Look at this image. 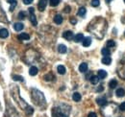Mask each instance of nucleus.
Returning <instances> with one entry per match:
<instances>
[{
	"instance_id": "obj_11",
	"label": "nucleus",
	"mask_w": 125,
	"mask_h": 117,
	"mask_svg": "<svg viewBox=\"0 0 125 117\" xmlns=\"http://www.w3.org/2000/svg\"><path fill=\"white\" fill-rule=\"evenodd\" d=\"M0 22H3V23H7V22H8L7 15H6L4 10H3L1 7H0Z\"/></svg>"
},
{
	"instance_id": "obj_41",
	"label": "nucleus",
	"mask_w": 125,
	"mask_h": 117,
	"mask_svg": "<svg viewBox=\"0 0 125 117\" xmlns=\"http://www.w3.org/2000/svg\"><path fill=\"white\" fill-rule=\"evenodd\" d=\"M33 1H34V0H23V3H24L25 5H29V4H31Z\"/></svg>"
},
{
	"instance_id": "obj_43",
	"label": "nucleus",
	"mask_w": 125,
	"mask_h": 117,
	"mask_svg": "<svg viewBox=\"0 0 125 117\" xmlns=\"http://www.w3.org/2000/svg\"><path fill=\"white\" fill-rule=\"evenodd\" d=\"M70 23L71 24H76L77 23V20L75 18H70Z\"/></svg>"
},
{
	"instance_id": "obj_34",
	"label": "nucleus",
	"mask_w": 125,
	"mask_h": 117,
	"mask_svg": "<svg viewBox=\"0 0 125 117\" xmlns=\"http://www.w3.org/2000/svg\"><path fill=\"white\" fill-rule=\"evenodd\" d=\"M60 1L61 0H49V4H50L51 7H56V6L59 5Z\"/></svg>"
},
{
	"instance_id": "obj_5",
	"label": "nucleus",
	"mask_w": 125,
	"mask_h": 117,
	"mask_svg": "<svg viewBox=\"0 0 125 117\" xmlns=\"http://www.w3.org/2000/svg\"><path fill=\"white\" fill-rule=\"evenodd\" d=\"M11 92H12L13 98H14L16 102H17V104L20 106V107H21L23 110H25V109L29 107V105L20 97V95H19V88H17L16 86H15V85H13V86L11 87Z\"/></svg>"
},
{
	"instance_id": "obj_7",
	"label": "nucleus",
	"mask_w": 125,
	"mask_h": 117,
	"mask_svg": "<svg viewBox=\"0 0 125 117\" xmlns=\"http://www.w3.org/2000/svg\"><path fill=\"white\" fill-rule=\"evenodd\" d=\"M7 116L8 117H19L18 113L16 112V110L15 109V107L9 104H7Z\"/></svg>"
},
{
	"instance_id": "obj_18",
	"label": "nucleus",
	"mask_w": 125,
	"mask_h": 117,
	"mask_svg": "<svg viewBox=\"0 0 125 117\" xmlns=\"http://www.w3.org/2000/svg\"><path fill=\"white\" fill-rule=\"evenodd\" d=\"M54 22L56 23V24H58V25H60V24H62V17L61 15H56L54 16Z\"/></svg>"
},
{
	"instance_id": "obj_36",
	"label": "nucleus",
	"mask_w": 125,
	"mask_h": 117,
	"mask_svg": "<svg viewBox=\"0 0 125 117\" xmlns=\"http://www.w3.org/2000/svg\"><path fill=\"white\" fill-rule=\"evenodd\" d=\"M25 17H26V13L25 12H19V14H18V18L19 19L23 20Z\"/></svg>"
},
{
	"instance_id": "obj_28",
	"label": "nucleus",
	"mask_w": 125,
	"mask_h": 117,
	"mask_svg": "<svg viewBox=\"0 0 125 117\" xmlns=\"http://www.w3.org/2000/svg\"><path fill=\"white\" fill-rule=\"evenodd\" d=\"M90 81H91V83H92L93 85H96V84H98V82H99V77H98V76H92L91 79H90Z\"/></svg>"
},
{
	"instance_id": "obj_26",
	"label": "nucleus",
	"mask_w": 125,
	"mask_h": 117,
	"mask_svg": "<svg viewBox=\"0 0 125 117\" xmlns=\"http://www.w3.org/2000/svg\"><path fill=\"white\" fill-rule=\"evenodd\" d=\"M97 76L99 77V79H105V78L107 77V72H106L105 70L100 69V70L98 71V75H97Z\"/></svg>"
},
{
	"instance_id": "obj_10",
	"label": "nucleus",
	"mask_w": 125,
	"mask_h": 117,
	"mask_svg": "<svg viewBox=\"0 0 125 117\" xmlns=\"http://www.w3.org/2000/svg\"><path fill=\"white\" fill-rule=\"evenodd\" d=\"M47 5V0H40L39 1V4H38V8L41 12H43L46 8Z\"/></svg>"
},
{
	"instance_id": "obj_25",
	"label": "nucleus",
	"mask_w": 125,
	"mask_h": 117,
	"mask_svg": "<svg viewBox=\"0 0 125 117\" xmlns=\"http://www.w3.org/2000/svg\"><path fill=\"white\" fill-rule=\"evenodd\" d=\"M43 79H44L46 82H50V81H53V79H55V77H54V75L52 73H48V74H46V75H44Z\"/></svg>"
},
{
	"instance_id": "obj_19",
	"label": "nucleus",
	"mask_w": 125,
	"mask_h": 117,
	"mask_svg": "<svg viewBox=\"0 0 125 117\" xmlns=\"http://www.w3.org/2000/svg\"><path fill=\"white\" fill-rule=\"evenodd\" d=\"M82 42H83V46L88 47V46H90V45L92 44V39H91L90 37H87V38L84 39V40H83Z\"/></svg>"
},
{
	"instance_id": "obj_35",
	"label": "nucleus",
	"mask_w": 125,
	"mask_h": 117,
	"mask_svg": "<svg viewBox=\"0 0 125 117\" xmlns=\"http://www.w3.org/2000/svg\"><path fill=\"white\" fill-rule=\"evenodd\" d=\"M13 80H15V81H19V82H24L23 77L18 76V75H13Z\"/></svg>"
},
{
	"instance_id": "obj_27",
	"label": "nucleus",
	"mask_w": 125,
	"mask_h": 117,
	"mask_svg": "<svg viewBox=\"0 0 125 117\" xmlns=\"http://www.w3.org/2000/svg\"><path fill=\"white\" fill-rule=\"evenodd\" d=\"M72 99L74 100V102H79L81 100V94L78 92H74L72 95Z\"/></svg>"
},
{
	"instance_id": "obj_44",
	"label": "nucleus",
	"mask_w": 125,
	"mask_h": 117,
	"mask_svg": "<svg viewBox=\"0 0 125 117\" xmlns=\"http://www.w3.org/2000/svg\"><path fill=\"white\" fill-rule=\"evenodd\" d=\"M103 90V86H100L99 88H97V92H101Z\"/></svg>"
},
{
	"instance_id": "obj_22",
	"label": "nucleus",
	"mask_w": 125,
	"mask_h": 117,
	"mask_svg": "<svg viewBox=\"0 0 125 117\" xmlns=\"http://www.w3.org/2000/svg\"><path fill=\"white\" fill-rule=\"evenodd\" d=\"M38 72H39V69L36 66H31L30 69H29V74L31 76H36L38 74Z\"/></svg>"
},
{
	"instance_id": "obj_3",
	"label": "nucleus",
	"mask_w": 125,
	"mask_h": 117,
	"mask_svg": "<svg viewBox=\"0 0 125 117\" xmlns=\"http://www.w3.org/2000/svg\"><path fill=\"white\" fill-rule=\"evenodd\" d=\"M70 113V107L62 104L52 108V117H68Z\"/></svg>"
},
{
	"instance_id": "obj_30",
	"label": "nucleus",
	"mask_w": 125,
	"mask_h": 117,
	"mask_svg": "<svg viewBox=\"0 0 125 117\" xmlns=\"http://www.w3.org/2000/svg\"><path fill=\"white\" fill-rule=\"evenodd\" d=\"M109 87L111 88H115L117 87V81L116 80H115V79H113V80H111L109 83Z\"/></svg>"
},
{
	"instance_id": "obj_8",
	"label": "nucleus",
	"mask_w": 125,
	"mask_h": 117,
	"mask_svg": "<svg viewBox=\"0 0 125 117\" xmlns=\"http://www.w3.org/2000/svg\"><path fill=\"white\" fill-rule=\"evenodd\" d=\"M28 11H29V14H30V17L29 18H30L31 23L34 26H37L38 25V21H37V18H36V15H35V9L33 7H30L28 9Z\"/></svg>"
},
{
	"instance_id": "obj_37",
	"label": "nucleus",
	"mask_w": 125,
	"mask_h": 117,
	"mask_svg": "<svg viewBox=\"0 0 125 117\" xmlns=\"http://www.w3.org/2000/svg\"><path fill=\"white\" fill-rule=\"evenodd\" d=\"M114 46H115V42L114 40L110 39V40L107 41V47H114Z\"/></svg>"
},
{
	"instance_id": "obj_16",
	"label": "nucleus",
	"mask_w": 125,
	"mask_h": 117,
	"mask_svg": "<svg viewBox=\"0 0 125 117\" xmlns=\"http://www.w3.org/2000/svg\"><path fill=\"white\" fill-rule=\"evenodd\" d=\"M24 28V25L22 24V23H20V22H16L14 24V29L16 30V32H20V31H22Z\"/></svg>"
},
{
	"instance_id": "obj_42",
	"label": "nucleus",
	"mask_w": 125,
	"mask_h": 117,
	"mask_svg": "<svg viewBox=\"0 0 125 117\" xmlns=\"http://www.w3.org/2000/svg\"><path fill=\"white\" fill-rule=\"evenodd\" d=\"M88 117H97V115H96V113H94V112H90Z\"/></svg>"
},
{
	"instance_id": "obj_4",
	"label": "nucleus",
	"mask_w": 125,
	"mask_h": 117,
	"mask_svg": "<svg viewBox=\"0 0 125 117\" xmlns=\"http://www.w3.org/2000/svg\"><path fill=\"white\" fill-rule=\"evenodd\" d=\"M101 112L105 117H119V107L115 104H107Z\"/></svg>"
},
{
	"instance_id": "obj_17",
	"label": "nucleus",
	"mask_w": 125,
	"mask_h": 117,
	"mask_svg": "<svg viewBox=\"0 0 125 117\" xmlns=\"http://www.w3.org/2000/svg\"><path fill=\"white\" fill-rule=\"evenodd\" d=\"M84 39H85V38H84V35L80 33V34H77V35L74 36V39H74L75 42H80V41H83Z\"/></svg>"
},
{
	"instance_id": "obj_38",
	"label": "nucleus",
	"mask_w": 125,
	"mask_h": 117,
	"mask_svg": "<svg viewBox=\"0 0 125 117\" xmlns=\"http://www.w3.org/2000/svg\"><path fill=\"white\" fill-rule=\"evenodd\" d=\"M100 4V1L99 0H93L92 1V6L93 7H98Z\"/></svg>"
},
{
	"instance_id": "obj_46",
	"label": "nucleus",
	"mask_w": 125,
	"mask_h": 117,
	"mask_svg": "<svg viewBox=\"0 0 125 117\" xmlns=\"http://www.w3.org/2000/svg\"><path fill=\"white\" fill-rule=\"evenodd\" d=\"M124 2H125V0H124Z\"/></svg>"
},
{
	"instance_id": "obj_14",
	"label": "nucleus",
	"mask_w": 125,
	"mask_h": 117,
	"mask_svg": "<svg viewBox=\"0 0 125 117\" xmlns=\"http://www.w3.org/2000/svg\"><path fill=\"white\" fill-rule=\"evenodd\" d=\"M17 39L19 40H28L30 39V36L28 34H26V33H21L20 35H18Z\"/></svg>"
},
{
	"instance_id": "obj_23",
	"label": "nucleus",
	"mask_w": 125,
	"mask_h": 117,
	"mask_svg": "<svg viewBox=\"0 0 125 117\" xmlns=\"http://www.w3.org/2000/svg\"><path fill=\"white\" fill-rule=\"evenodd\" d=\"M115 94H116V96H117V97H124L125 90L123 89V88H118V89H116Z\"/></svg>"
},
{
	"instance_id": "obj_15",
	"label": "nucleus",
	"mask_w": 125,
	"mask_h": 117,
	"mask_svg": "<svg viewBox=\"0 0 125 117\" xmlns=\"http://www.w3.org/2000/svg\"><path fill=\"white\" fill-rule=\"evenodd\" d=\"M79 71L81 73H85L86 71H88V63L86 62H83L79 65Z\"/></svg>"
},
{
	"instance_id": "obj_9",
	"label": "nucleus",
	"mask_w": 125,
	"mask_h": 117,
	"mask_svg": "<svg viewBox=\"0 0 125 117\" xmlns=\"http://www.w3.org/2000/svg\"><path fill=\"white\" fill-rule=\"evenodd\" d=\"M62 37L66 40H71L72 39H74V34L72 33V31H65V32H63Z\"/></svg>"
},
{
	"instance_id": "obj_45",
	"label": "nucleus",
	"mask_w": 125,
	"mask_h": 117,
	"mask_svg": "<svg viewBox=\"0 0 125 117\" xmlns=\"http://www.w3.org/2000/svg\"><path fill=\"white\" fill-rule=\"evenodd\" d=\"M106 1H107L108 3H110V2H111V0H106Z\"/></svg>"
},
{
	"instance_id": "obj_29",
	"label": "nucleus",
	"mask_w": 125,
	"mask_h": 117,
	"mask_svg": "<svg viewBox=\"0 0 125 117\" xmlns=\"http://www.w3.org/2000/svg\"><path fill=\"white\" fill-rule=\"evenodd\" d=\"M86 13H87L86 8H85V7H81V8H79L77 14H78V15H80V16H84V15H86Z\"/></svg>"
},
{
	"instance_id": "obj_6",
	"label": "nucleus",
	"mask_w": 125,
	"mask_h": 117,
	"mask_svg": "<svg viewBox=\"0 0 125 117\" xmlns=\"http://www.w3.org/2000/svg\"><path fill=\"white\" fill-rule=\"evenodd\" d=\"M117 74L119 77H121L122 79H125V58H122L117 65Z\"/></svg>"
},
{
	"instance_id": "obj_12",
	"label": "nucleus",
	"mask_w": 125,
	"mask_h": 117,
	"mask_svg": "<svg viewBox=\"0 0 125 117\" xmlns=\"http://www.w3.org/2000/svg\"><path fill=\"white\" fill-rule=\"evenodd\" d=\"M9 37V32L5 28L0 29V39H7Z\"/></svg>"
},
{
	"instance_id": "obj_40",
	"label": "nucleus",
	"mask_w": 125,
	"mask_h": 117,
	"mask_svg": "<svg viewBox=\"0 0 125 117\" xmlns=\"http://www.w3.org/2000/svg\"><path fill=\"white\" fill-rule=\"evenodd\" d=\"M119 109L122 110V111H125V102H123L122 104H120V106H119Z\"/></svg>"
},
{
	"instance_id": "obj_1",
	"label": "nucleus",
	"mask_w": 125,
	"mask_h": 117,
	"mask_svg": "<svg viewBox=\"0 0 125 117\" xmlns=\"http://www.w3.org/2000/svg\"><path fill=\"white\" fill-rule=\"evenodd\" d=\"M88 29L90 30L96 38L101 39L99 34H101L102 37L104 36V34H105L106 30H107V22L103 18L97 17V18H95L92 21V23L90 24Z\"/></svg>"
},
{
	"instance_id": "obj_39",
	"label": "nucleus",
	"mask_w": 125,
	"mask_h": 117,
	"mask_svg": "<svg viewBox=\"0 0 125 117\" xmlns=\"http://www.w3.org/2000/svg\"><path fill=\"white\" fill-rule=\"evenodd\" d=\"M63 12H64V13H66V14L70 13V7H69V6H65V7H64V9H63Z\"/></svg>"
},
{
	"instance_id": "obj_13",
	"label": "nucleus",
	"mask_w": 125,
	"mask_h": 117,
	"mask_svg": "<svg viewBox=\"0 0 125 117\" xmlns=\"http://www.w3.org/2000/svg\"><path fill=\"white\" fill-rule=\"evenodd\" d=\"M96 102L97 104L99 105V106H101V107H105L108 103H107V100H106V98H104V97H100V98H97L96 99Z\"/></svg>"
},
{
	"instance_id": "obj_24",
	"label": "nucleus",
	"mask_w": 125,
	"mask_h": 117,
	"mask_svg": "<svg viewBox=\"0 0 125 117\" xmlns=\"http://www.w3.org/2000/svg\"><path fill=\"white\" fill-rule=\"evenodd\" d=\"M101 61H102V63H103V64L110 65V64H111V62H112V58H111V57H104V58L101 59Z\"/></svg>"
},
{
	"instance_id": "obj_20",
	"label": "nucleus",
	"mask_w": 125,
	"mask_h": 117,
	"mask_svg": "<svg viewBox=\"0 0 125 117\" xmlns=\"http://www.w3.org/2000/svg\"><path fill=\"white\" fill-rule=\"evenodd\" d=\"M58 51H59V53H61V54H64V53H66L67 48H66V46L63 45V44H59V46H58Z\"/></svg>"
},
{
	"instance_id": "obj_32",
	"label": "nucleus",
	"mask_w": 125,
	"mask_h": 117,
	"mask_svg": "<svg viewBox=\"0 0 125 117\" xmlns=\"http://www.w3.org/2000/svg\"><path fill=\"white\" fill-rule=\"evenodd\" d=\"M57 70H58V73L61 74V75H63V74L65 73V67L63 65H59L57 67Z\"/></svg>"
},
{
	"instance_id": "obj_33",
	"label": "nucleus",
	"mask_w": 125,
	"mask_h": 117,
	"mask_svg": "<svg viewBox=\"0 0 125 117\" xmlns=\"http://www.w3.org/2000/svg\"><path fill=\"white\" fill-rule=\"evenodd\" d=\"M24 111H25V113H26L27 115H32V114L34 113V108L32 107L31 106H29V107H28Z\"/></svg>"
},
{
	"instance_id": "obj_21",
	"label": "nucleus",
	"mask_w": 125,
	"mask_h": 117,
	"mask_svg": "<svg viewBox=\"0 0 125 117\" xmlns=\"http://www.w3.org/2000/svg\"><path fill=\"white\" fill-rule=\"evenodd\" d=\"M8 3L11 4V7H10V12H13L16 8V4H17V1L16 0H8Z\"/></svg>"
},
{
	"instance_id": "obj_31",
	"label": "nucleus",
	"mask_w": 125,
	"mask_h": 117,
	"mask_svg": "<svg viewBox=\"0 0 125 117\" xmlns=\"http://www.w3.org/2000/svg\"><path fill=\"white\" fill-rule=\"evenodd\" d=\"M101 53H102V55H103L104 57H109L110 54H111V51H110L108 48H103V49L101 50Z\"/></svg>"
},
{
	"instance_id": "obj_2",
	"label": "nucleus",
	"mask_w": 125,
	"mask_h": 117,
	"mask_svg": "<svg viewBox=\"0 0 125 117\" xmlns=\"http://www.w3.org/2000/svg\"><path fill=\"white\" fill-rule=\"evenodd\" d=\"M31 97L33 103L41 107H46V101H45V97L43 95V93L40 90H38L37 88H32L31 90Z\"/></svg>"
}]
</instances>
